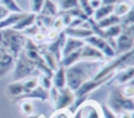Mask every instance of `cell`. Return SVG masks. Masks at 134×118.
<instances>
[{
  "label": "cell",
  "instance_id": "cell-47",
  "mask_svg": "<svg viewBox=\"0 0 134 118\" xmlns=\"http://www.w3.org/2000/svg\"><path fill=\"white\" fill-rule=\"evenodd\" d=\"M132 114L133 113H130V112H121L117 114V118H133Z\"/></svg>",
  "mask_w": 134,
  "mask_h": 118
},
{
  "label": "cell",
  "instance_id": "cell-1",
  "mask_svg": "<svg viewBox=\"0 0 134 118\" xmlns=\"http://www.w3.org/2000/svg\"><path fill=\"white\" fill-rule=\"evenodd\" d=\"M103 62L79 61L75 64L65 68L66 87L73 92L76 91L85 81L91 79L102 67Z\"/></svg>",
  "mask_w": 134,
  "mask_h": 118
},
{
  "label": "cell",
  "instance_id": "cell-40",
  "mask_svg": "<svg viewBox=\"0 0 134 118\" xmlns=\"http://www.w3.org/2000/svg\"><path fill=\"white\" fill-rule=\"evenodd\" d=\"M39 31H41L40 29H39V27H38V25L35 23V24H32L31 26H29L28 28H26L24 31H22L24 34H25V37L26 38H32L35 34H37Z\"/></svg>",
  "mask_w": 134,
  "mask_h": 118
},
{
  "label": "cell",
  "instance_id": "cell-30",
  "mask_svg": "<svg viewBox=\"0 0 134 118\" xmlns=\"http://www.w3.org/2000/svg\"><path fill=\"white\" fill-rule=\"evenodd\" d=\"M79 6V0H59L58 8L62 11H67L71 8Z\"/></svg>",
  "mask_w": 134,
  "mask_h": 118
},
{
  "label": "cell",
  "instance_id": "cell-3",
  "mask_svg": "<svg viewBox=\"0 0 134 118\" xmlns=\"http://www.w3.org/2000/svg\"><path fill=\"white\" fill-rule=\"evenodd\" d=\"M49 99L54 108V111L60 112L68 110L72 105L75 99V95L74 92L68 87H64L61 89L52 87L49 90Z\"/></svg>",
  "mask_w": 134,
  "mask_h": 118
},
{
  "label": "cell",
  "instance_id": "cell-16",
  "mask_svg": "<svg viewBox=\"0 0 134 118\" xmlns=\"http://www.w3.org/2000/svg\"><path fill=\"white\" fill-rule=\"evenodd\" d=\"M25 11L22 13H8L2 20H0V30L5 28H12L22 17L25 16Z\"/></svg>",
  "mask_w": 134,
  "mask_h": 118
},
{
  "label": "cell",
  "instance_id": "cell-9",
  "mask_svg": "<svg viewBox=\"0 0 134 118\" xmlns=\"http://www.w3.org/2000/svg\"><path fill=\"white\" fill-rule=\"evenodd\" d=\"M84 42L91 45L92 47L96 48L97 50H99L104 54L105 57H114V56H116V53H115V50L113 49V47L109 44V42L106 39H104L99 36H96V34L93 33V34L89 36L88 38H86L84 40Z\"/></svg>",
  "mask_w": 134,
  "mask_h": 118
},
{
  "label": "cell",
  "instance_id": "cell-15",
  "mask_svg": "<svg viewBox=\"0 0 134 118\" xmlns=\"http://www.w3.org/2000/svg\"><path fill=\"white\" fill-rule=\"evenodd\" d=\"M37 20V15L34 13H26L24 17H22L12 28L17 30V31H24L26 28H28L29 26H31L32 24L36 23Z\"/></svg>",
  "mask_w": 134,
  "mask_h": 118
},
{
  "label": "cell",
  "instance_id": "cell-22",
  "mask_svg": "<svg viewBox=\"0 0 134 118\" xmlns=\"http://www.w3.org/2000/svg\"><path fill=\"white\" fill-rule=\"evenodd\" d=\"M80 49H81V48H80ZM80 49L76 50V51H73V52H71V53H68V54H66V55H64V56H62L59 66H62V67H64V68H67V67H69V66L75 64L76 62L81 61V60H80Z\"/></svg>",
  "mask_w": 134,
  "mask_h": 118
},
{
  "label": "cell",
  "instance_id": "cell-14",
  "mask_svg": "<svg viewBox=\"0 0 134 118\" xmlns=\"http://www.w3.org/2000/svg\"><path fill=\"white\" fill-rule=\"evenodd\" d=\"M62 31L66 37H71V38H75V39L83 40V41L89 36L93 34L92 29H85V28H80V27H76V28L65 27Z\"/></svg>",
  "mask_w": 134,
  "mask_h": 118
},
{
  "label": "cell",
  "instance_id": "cell-20",
  "mask_svg": "<svg viewBox=\"0 0 134 118\" xmlns=\"http://www.w3.org/2000/svg\"><path fill=\"white\" fill-rule=\"evenodd\" d=\"M59 14V8L58 5L52 1V0H45L44 4L38 15L41 16H47V17H52L54 18Z\"/></svg>",
  "mask_w": 134,
  "mask_h": 118
},
{
  "label": "cell",
  "instance_id": "cell-6",
  "mask_svg": "<svg viewBox=\"0 0 134 118\" xmlns=\"http://www.w3.org/2000/svg\"><path fill=\"white\" fill-rule=\"evenodd\" d=\"M13 70H14L13 76L15 80H22L26 77H30L34 75L36 71H38L34 63L26 57L24 51H22L15 58V65Z\"/></svg>",
  "mask_w": 134,
  "mask_h": 118
},
{
  "label": "cell",
  "instance_id": "cell-32",
  "mask_svg": "<svg viewBox=\"0 0 134 118\" xmlns=\"http://www.w3.org/2000/svg\"><path fill=\"white\" fill-rule=\"evenodd\" d=\"M38 80H39V86L42 87L43 89L49 91L53 86H52V79L51 76H48L46 74H42L40 73V75L38 76Z\"/></svg>",
  "mask_w": 134,
  "mask_h": 118
},
{
  "label": "cell",
  "instance_id": "cell-27",
  "mask_svg": "<svg viewBox=\"0 0 134 118\" xmlns=\"http://www.w3.org/2000/svg\"><path fill=\"white\" fill-rule=\"evenodd\" d=\"M0 5L6 8L9 13H22L24 11L16 0H0Z\"/></svg>",
  "mask_w": 134,
  "mask_h": 118
},
{
  "label": "cell",
  "instance_id": "cell-39",
  "mask_svg": "<svg viewBox=\"0 0 134 118\" xmlns=\"http://www.w3.org/2000/svg\"><path fill=\"white\" fill-rule=\"evenodd\" d=\"M51 28H52V29H54V30H57V31H62V30L65 28L64 23H63L62 18H61V16H60V15H59V16H55V17L53 18Z\"/></svg>",
  "mask_w": 134,
  "mask_h": 118
},
{
  "label": "cell",
  "instance_id": "cell-19",
  "mask_svg": "<svg viewBox=\"0 0 134 118\" xmlns=\"http://www.w3.org/2000/svg\"><path fill=\"white\" fill-rule=\"evenodd\" d=\"M52 86L57 89H61L66 87V75H65V68L59 66L57 70L53 71L52 76Z\"/></svg>",
  "mask_w": 134,
  "mask_h": 118
},
{
  "label": "cell",
  "instance_id": "cell-24",
  "mask_svg": "<svg viewBox=\"0 0 134 118\" xmlns=\"http://www.w3.org/2000/svg\"><path fill=\"white\" fill-rule=\"evenodd\" d=\"M115 24H120V18L117 17L116 15H114V14H111V15L107 16L106 18L96 22V25L100 29H106V28H108L112 25H115Z\"/></svg>",
  "mask_w": 134,
  "mask_h": 118
},
{
  "label": "cell",
  "instance_id": "cell-8",
  "mask_svg": "<svg viewBox=\"0 0 134 118\" xmlns=\"http://www.w3.org/2000/svg\"><path fill=\"white\" fill-rule=\"evenodd\" d=\"M71 118H102L99 104L95 101H85L73 113Z\"/></svg>",
  "mask_w": 134,
  "mask_h": 118
},
{
  "label": "cell",
  "instance_id": "cell-17",
  "mask_svg": "<svg viewBox=\"0 0 134 118\" xmlns=\"http://www.w3.org/2000/svg\"><path fill=\"white\" fill-rule=\"evenodd\" d=\"M20 99H40V100L46 101V100H49V91L38 86L32 91L22 95L20 97Z\"/></svg>",
  "mask_w": 134,
  "mask_h": 118
},
{
  "label": "cell",
  "instance_id": "cell-33",
  "mask_svg": "<svg viewBox=\"0 0 134 118\" xmlns=\"http://www.w3.org/2000/svg\"><path fill=\"white\" fill-rule=\"evenodd\" d=\"M79 6H80V8L84 11V14L88 18H91L92 17L94 10H93V8L90 5L89 0H79Z\"/></svg>",
  "mask_w": 134,
  "mask_h": 118
},
{
  "label": "cell",
  "instance_id": "cell-26",
  "mask_svg": "<svg viewBox=\"0 0 134 118\" xmlns=\"http://www.w3.org/2000/svg\"><path fill=\"white\" fill-rule=\"evenodd\" d=\"M42 57H43L44 62L46 63V65H47L52 71H54V70L58 69V67H59V62H58V60L55 58V56H54L52 53H50V52L47 51V50H46V51H43Z\"/></svg>",
  "mask_w": 134,
  "mask_h": 118
},
{
  "label": "cell",
  "instance_id": "cell-37",
  "mask_svg": "<svg viewBox=\"0 0 134 118\" xmlns=\"http://www.w3.org/2000/svg\"><path fill=\"white\" fill-rule=\"evenodd\" d=\"M45 0H29L30 3V13H34L36 15H38L44 4Z\"/></svg>",
  "mask_w": 134,
  "mask_h": 118
},
{
  "label": "cell",
  "instance_id": "cell-44",
  "mask_svg": "<svg viewBox=\"0 0 134 118\" xmlns=\"http://www.w3.org/2000/svg\"><path fill=\"white\" fill-rule=\"evenodd\" d=\"M57 118H71V114L68 113L66 110L65 111H60V112H55Z\"/></svg>",
  "mask_w": 134,
  "mask_h": 118
},
{
  "label": "cell",
  "instance_id": "cell-34",
  "mask_svg": "<svg viewBox=\"0 0 134 118\" xmlns=\"http://www.w3.org/2000/svg\"><path fill=\"white\" fill-rule=\"evenodd\" d=\"M119 90H120L121 94L125 97L133 98V96H134V87H133L132 82H128V84H125L122 86H119Z\"/></svg>",
  "mask_w": 134,
  "mask_h": 118
},
{
  "label": "cell",
  "instance_id": "cell-11",
  "mask_svg": "<svg viewBox=\"0 0 134 118\" xmlns=\"http://www.w3.org/2000/svg\"><path fill=\"white\" fill-rule=\"evenodd\" d=\"M104 54L97 50L96 48L92 47L91 45L85 43L80 49V60L81 61H90V62H103L105 61Z\"/></svg>",
  "mask_w": 134,
  "mask_h": 118
},
{
  "label": "cell",
  "instance_id": "cell-25",
  "mask_svg": "<svg viewBox=\"0 0 134 118\" xmlns=\"http://www.w3.org/2000/svg\"><path fill=\"white\" fill-rule=\"evenodd\" d=\"M122 31V26L120 24L112 25L104 29V39L106 40H115Z\"/></svg>",
  "mask_w": 134,
  "mask_h": 118
},
{
  "label": "cell",
  "instance_id": "cell-48",
  "mask_svg": "<svg viewBox=\"0 0 134 118\" xmlns=\"http://www.w3.org/2000/svg\"><path fill=\"white\" fill-rule=\"evenodd\" d=\"M26 118H41V116H34V115H31V116H27Z\"/></svg>",
  "mask_w": 134,
  "mask_h": 118
},
{
  "label": "cell",
  "instance_id": "cell-10",
  "mask_svg": "<svg viewBox=\"0 0 134 118\" xmlns=\"http://www.w3.org/2000/svg\"><path fill=\"white\" fill-rule=\"evenodd\" d=\"M115 73H111L103 78L99 79H88L87 81H85L76 91H74V95L75 97H80V96H88L89 93L95 91L96 89H98L100 86L105 85L106 82H108L109 80H112V78L114 77Z\"/></svg>",
  "mask_w": 134,
  "mask_h": 118
},
{
  "label": "cell",
  "instance_id": "cell-18",
  "mask_svg": "<svg viewBox=\"0 0 134 118\" xmlns=\"http://www.w3.org/2000/svg\"><path fill=\"white\" fill-rule=\"evenodd\" d=\"M6 94L14 98H20L25 94V90L23 87L22 80H14L13 82L6 86Z\"/></svg>",
  "mask_w": 134,
  "mask_h": 118
},
{
  "label": "cell",
  "instance_id": "cell-46",
  "mask_svg": "<svg viewBox=\"0 0 134 118\" xmlns=\"http://www.w3.org/2000/svg\"><path fill=\"white\" fill-rule=\"evenodd\" d=\"M124 1V0H102V4L104 5H115L116 3Z\"/></svg>",
  "mask_w": 134,
  "mask_h": 118
},
{
  "label": "cell",
  "instance_id": "cell-36",
  "mask_svg": "<svg viewBox=\"0 0 134 118\" xmlns=\"http://www.w3.org/2000/svg\"><path fill=\"white\" fill-rule=\"evenodd\" d=\"M65 13H67L68 15H70L72 18H79V19H83V20H88V19H89V18L84 14V11L80 8V6L74 7V8H71V9H69V10H67V11H65Z\"/></svg>",
  "mask_w": 134,
  "mask_h": 118
},
{
  "label": "cell",
  "instance_id": "cell-35",
  "mask_svg": "<svg viewBox=\"0 0 134 118\" xmlns=\"http://www.w3.org/2000/svg\"><path fill=\"white\" fill-rule=\"evenodd\" d=\"M99 109H100L102 118H117V115L107 104H100Z\"/></svg>",
  "mask_w": 134,
  "mask_h": 118
},
{
  "label": "cell",
  "instance_id": "cell-43",
  "mask_svg": "<svg viewBox=\"0 0 134 118\" xmlns=\"http://www.w3.org/2000/svg\"><path fill=\"white\" fill-rule=\"evenodd\" d=\"M64 13H65V11H64ZM60 16H61V18H62V21H63V23H64V26H65V27H68L73 18H72L70 15H68L67 13H65L64 15H60Z\"/></svg>",
  "mask_w": 134,
  "mask_h": 118
},
{
  "label": "cell",
  "instance_id": "cell-28",
  "mask_svg": "<svg viewBox=\"0 0 134 118\" xmlns=\"http://www.w3.org/2000/svg\"><path fill=\"white\" fill-rule=\"evenodd\" d=\"M22 82H23V87L25 90V94L32 91L34 89H36L39 86V80H38V77H36V76L26 77V78L22 79Z\"/></svg>",
  "mask_w": 134,
  "mask_h": 118
},
{
  "label": "cell",
  "instance_id": "cell-4",
  "mask_svg": "<svg viewBox=\"0 0 134 118\" xmlns=\"http://www.w3.org/2000/svg\"><path fill=\"white\" fill-rule=\"evenodd\" d=\"M107 105L117 115L121 112H130L133 113L134 110V102L133 98H127L125 97L120 90L119 87H113L110 91V94L108 96L107 100Z\"/></svg>",
  "mask_w": 134,
  "mask_h": 118
},
{
  "label": "cell",
  "instance_id": "cell-29",
  "mask_svg": "<svg viewBox=\"0 0 134 118\" xmlns=\"http://www.w3.org/2000/svg\"><path fill=\"white\" fill-rule=\"evenodd\" d=\"M20 110L26 116H31L35 112V105L30 99H22L20 102Z\"/></svg>",
  "mask_w": 134,
  "mask_h": 118
},
{
  "label": "cell",
  "instance_id": "cell-13",
  "mask_svg": "<svg viewBox=\"0 0 134 118\" xmlns=\"http://www.w3.org/2000/svg\"><path fill=\"white\" fill-rule=\"evenodd\" d=\"M84 44H85V42L83 40H79V39L71 38V37H66L65 41H64V44H63V47H62L61 56H64L68 53H71L73 51L79 50Z\"/></svg>",
  "mask_w": 134,
  "mask_h": 118
},
{
  "label": "cell",
  "instance_id": "cell-45",
  "mask_svg": "<svg viewBox=\"0 0 134 118\" xmlns=\"http://www.w3.org/2000/svg\"><path fill=\"white\" fill-rule=\"evenodd\" d=\"M89 3L93 8V10H95L102 5V0H89Z\"/></svg>",
  "mask_w": 134,
  "mask_h": 118
},
{
  "label": "cell",
  "instance_id": "cell-7",
  "mask_svg": "<svg viewBox=\"0 0 134 118\" xmlns=\"http://www.w3.org/2000/svg\"><path fill=\"white\" fill-rule=\"evenodd\" d=\"M134 38H133V26L122 29L121 33L115 39V53L121 54L133 50Z\"/></svg>",
  "mask_w": 134,
  "mask_h": 118
},
{
  "label": "cell",
  "instance_id": "cell-23",
  "mask_svg": "<svg viewBox=\"0 0 134 118\" xmlns=\"http://www.w3.org/2000/svg\"><path fill=\"white\" fill-rule=\"evenodd\" d=\"M131 9H132V4H131V2H129L128 0H124V1H120V2H118V3H116V4L114 5L113 14L116 15L117 17L121 18V17H124L125 15H127Z\"/></svg>",
  "mask_w": 134,
  "mask_h": 118
},
{
  "label": "cell",
  "instance_id": "cell-2",
  "mask_svg": "<svg viewBox=\"0 0 134 118\" xmlns=\"http://www.w3.org/2000/svg\"><path fill=\"white\" fill-rule=\"evenodd\" d=\"M1 32V41L6 47L9 54L16 58L24 49V45L26 42V37L23 32L17 31L13 28H5L0 30Z\"/></svg>",
  "mask_w": 134,
  "mask_h": 118
},
{
  "label": "cell",
  "instance_id": "cell-5",
  "mask_svg": "<svg viewBox=\"0 0 134 118\" xmlns=\"http://www.w3.org/2000/svg\"><path fill=\"white\" fill-rule=\"evenodd\" d=\"M132 58H133V50L118 54L117 56H114V58L112 61H110L109 63H106L104 66H102L92 78L99 79V78H103L111 73H116L118 70L122 69L125 65H127L129 63L131 64Z\"/></svg>",
  "mask_w": 134,
  "mask_h": 118
},
{
  "label": "cell",
  "instance_id": "cell-42",
  "mask_svg": "<svg viewBox=\"0 0 134 118\" xmlns=\"http://www.w3.org/2000/svg\"><path fill=\"white\" fill-rule=\"evenodd\" d=\"M31 40H32L35 43H42V42H44V41L46 40L45 33H43L42 31H39L37 34H35V36L31 38Z\"/></svg>",
  "mask_w": 134,
  "mask_h": 118
},
{
  "label": "cell",
  "instance_id": "cell-12",
  "mask_svg": "<svg viewBox=\"0 0 134 118\" xmlns=\"http://www.w3.org/2000/svg\"><path fill=\"white\" fill-rule=\"evenodd\" d=\"M134 77V67L133 65H129L128 67H125L120 70H118L114 77L112 78V81H114L116 87L122 86L125 84L131 82Z\"/></svg>",
  "mask_w": 134,
  "mask_h": 118
},
{
  "label": "cell",
  "instance_id": "cell-21",
  "mask_svg": "<svg viewBox=\"0 0 134 118\" xmlns=\"http://www.w3.org/2000/svg\"><path fill=\"white\" fill-rule=\"evenodd\" d=\"M113 8H114V5H104L102 4L97 9L94 10L91 19L95 22H98L99 20L106 18L107 16L113 14Z\"/></svg>",
  "mask_w": 134,
  "mask_h": 118
},
{
  "label": "cell",
  "instance_id": "cell-38",
  "mask_svg": "<svg viewBox=\"0 0 134 118\" xmlns=\"http://www.w3.org/2000/svg\"><path fill=\"white\" fill-rule=\"evenodd\" d=\"M12 60H15V58L9 54L6 47L0 40V61H12Z\"/></svg>",
  "mask_w": 134,
  "mask_h": 118
},
{
  "label": "cell",
  "instance_id": "cell-41",
  "mask_svg": "<svg viewBox=\"0 0 134 118\" xmlns=\"http://www.w3.org/2000/svg\"><path fill=\"white\" fill-rule=\"evenodd\" d=\"M60 32H61V31H57V30H54V29H52V28H49V29H47V31H46L45 38H46V40H48L49 42H52V41H54V40L59 37Z\"/></svg>",
  "mask_w": 134,
  "mask_h": 118
},
{
  "label": "cell",
  "instance_id": "cell-31",
  "mask_svg": "<svg viewBox=\"0 0 134 118\" xmlns=\"http://www.w3.org/2000/svg\"><path fill=\"white\" fill-rule=\"evenodd\" d=\"M14 65H15V60L0 61V77L7 75L14 69Z\"/></svg>",
  "mask_w": 134,
  "mask_h": 118
}]
</instances>
